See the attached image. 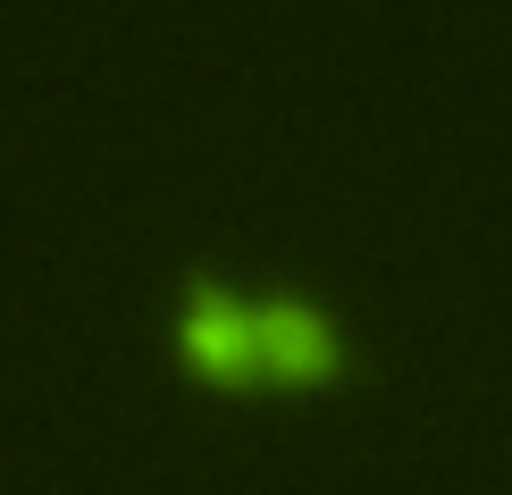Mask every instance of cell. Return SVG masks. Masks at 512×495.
I'll return each mask as SVG.
<instances>
[{"label": "cell", "mask_w": 512, "mask_h": 495, "mask_svg": "<svg viewBox=\"0 0 512 495\" xmlns=\"http://www.w3.org/2000/svg\"><path fill=\"white\" fill-rule=\"evenodd\" d=\"M177 378L202 395H261V328H252V294L227 277H185L177 328H168Z\"/></svg>", "instance_id": "1"}, {"label": "cell", "mask_w": 512, "mask_h": 495, "mask_svg": "<svg viewBox=\"0 0 512 495\" xmlns=\"http://www.w3.org/2000/svg\"><path fill=\"white\" fill-rule=\"evenodd\" d=\"M252 328H261V395H336L353 378V336L319 294H252Z\"/></svg>", "instance_id": "2"}]
</instances>
